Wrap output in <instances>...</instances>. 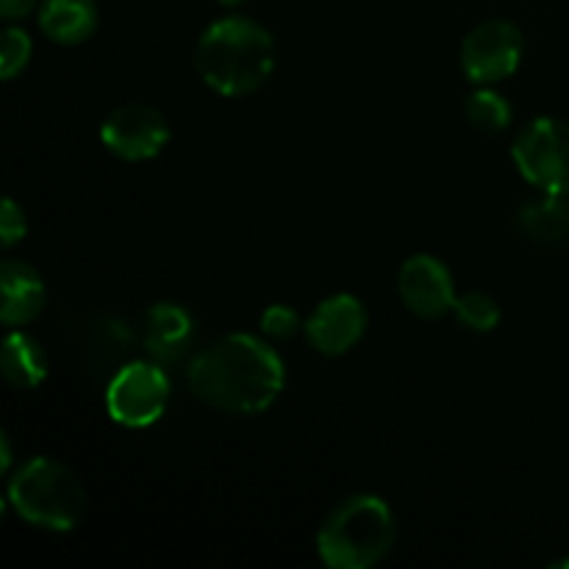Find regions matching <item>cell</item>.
<instances>
[{
  "label": "cell",
  "mask_w": 569,
  "mask_h": 569,
  "mask_svg": "<svg viewBox=\"0 0 569 569\" xmlns=\"http://www.w3.org/2000/svg\"><path fill=\"white\" fill-rule=\"evenodd\" d=\"M187 383L189 392L209 409L231 417H253L281 398L287 367L267 339L228 333L194 356Z\"/></svg>",
  "instance_id": "6da1fadb"
},
{
  "label": "cell",
  "mask_w": 569,
  "mask_h": 569,
  "mask_svg": "<svg viewBox=\"0 0 569 569\" xmlns=\"http://www.w3.org/2000/svg\"><path fill=\"white\" fill-rule=\"evenodd\" d=\"M278 48L272 33L250 17H222L198 39L194 67L211 92L222 98L253 94L272 78Z\"/></svg>",
  "instance_id": "7a4b0ae2"
},
{
  "label": "cell",
  "mask_w": 569,
  "mask_h": 569,
  "mask_svg": "<svg viewBox=\"0 0 569 569\" xmlns=\"http://www.w3.org/2000/svg\"><path fill=\"white\" fill-rule=\"evenodd\" d=\"M398 542L392 509L378 495H350L333 506L317 531V553L331 569L381 565Z\"/></svg>",
  "instance_id": "3957f363"
},
{
  "label": "cell",
  "mask_w": 569,
  "mask_h": 569,
  "mask_svg": "<svg viewBox=\"0 0 569 569\" xmlns=\"http://www.w3.org/2000/svg\"><path fill=\"white\" fill-rule=\"evenodd\" d=\"M9 506L28 526L67 533L87 515V492L70 467L48 456H33L11 476Z\"/></svg>",
  "instance_id": "277c9868"
},
{
  "label": "cell",
  "mask_w": 569,
  "mask_h": 569,
  "mask_svg": "<svg viewBox=\"0 0 569 569\" xmlns=\"http://www.w3.org/2000/svg\"><path fill=\"white\" fill-rule=\"evenodd\" d=\"M170 406V376L159 361H131L111 376L106 411L122 428H150Z\"/></svg>",
  "instance_id": "5b68a950"
},
{
  "label": "cell",
  "mask_w": 569,
  "mask_h": 569,
  "mask_svg": "<svg viewBox=\"0 0 569 569\" xmlns=\"http://www.w3.org/2000/svg\"><path fill=\"white\" fill-rule=\"evenodd\" d=\"M520 176L539 192L569 194V122L537 117L511 144Z\"/></svg>",
  "instance_id": "8992f818"
},
{
  "label": "cell",
  "mask_w": 569,
  "mask_h": 569,
  "mask_svg": "<svg viewBox=\"0 0 569 569\" xmlns=\"http://www.w3.org/2000/svg\"><path fill=\"white\" fill-rule=\"evenodd\" d=\"M526 56V37L511 20H487L461 42V72L476 87H492L517 72Z\"/></svg>",
  "instance_id": "52a82bcc"
},
{
  "label": "cell",
  "mask_w": 569,
  "mask_h": 569,
  "mask_svg": "<svg viewBox=\"0 0 569 569\" xmlns=\"http://www.w3.org/2000/svg\"><path fill=\"white\" fill-rule=\"evenodd\" d=\"M172 137L170 120L156 106L126 103L100 126V142L122 161L156 159Z\"/></svg>",
  "instance_id": "ba28073f"
},
{
  "label": "cell",
  "mask_w": 569,
  "mask_h": 569,
  "mask_svg": "<svg viewBox=\"0 0 569 569\" xmlns=\"http://www.w3.org/2000/svg\"><path fill=\"white\" fill-rule=\"evenodd\" d=\"M370 317L356 295L339 292L322 300L306 320V339L320 356L337 359L365 339Z\"/></svg>",
  "instance_id": "9c48e42d"
},
{
  "label": "cell",
  "mask_w": 569,
  "mask_h": 569,
  "mask_svg": "<svg viewBox=\"0 0 569 569\" xmlns=\"http://www.w3.org/2000/svg\"><path fill=\"white\" fill-rule=\"evenodd\" d=\"M398 295L406 309L420 320H439L456 306V283L437 256L417 253L398 272Z\"/></svg>",
  "instance_id": "30bf717a"
},
{
  "label": "cell",
  "mask_w": 569,
  "mask_h": 569,
  "mask_svg": "<svg viewBox=\"0 0 569 569\" xmlns=\"http://www.w3.org/2000/svg\"><path fill=\"white\" fill-rule=\"evenodd\" d=\"M144 348L156 361H176L192 348L194 342V320L183 306L161 300L144 311L142 322Z\"/></svg>",
  "instance_id": "8fae6325"
},
{
  "label": "cell",
  "mask_w": 569,
  "mask_h": 569,
  "mask_svg": "<svg viewBox=\"0 0 569 569\" xmlns=\"http://www.w3.org/2000/svg\"><path fill=\"white\" fill-rule=\"evenodd\" d=\"M0 287H3V306H0V320L9 328L28 326L37 320L48 300L42 276L26 261L9 259L0 267Z\"/></svg>",
  "instance_id": "7c38bea8"
},
{
  "label": "cell",
  "mask_w": 569,
  "mask_h": 569,
  "mask_svg": "<svg viewBox=\"0 0 569 569\" xmlns=\"http://www.w3.org/2000/svg\"><path fill=\"white\" fill-rule=\"evenodd\" d=\"M98 3L94 0H42L39 28L56 44H81L98 31Z\"/></svg>",
  "instance_id": "4fadbf2b"
},
{
  "label": "cell",
  "mask_w": 569,
  "mask_h": 569,
  "mask_svg": "<svg viewBox=\"0 0 569 569\" xmlns=\"http://www.w3.org/2000/svg\"><path fill=\"white\" fill-rule=\"evenodd\" d=\"M0 365H3V378L14 389H37L48 378V353L26 331L6 333L3 350H0Z\"/></svg>",
  "instance_id": "5bb4252c"
},
{
  "label": "cell",
  "mask_w": 569,
  "mask_h": 569,
  "mask_svg": "<svg viewBox=\"0 0 569 569\" xmlns=\"http://www.w3.org/2000/svg\"><path fill=\"white\" fill-rule=\"evenodd\" d=\"M517 228L537 244H559L569 237L567 194L542 192V198L528 200L517 214Z\"/></svg>",
  "instance_id": "9a60e30c"
},
{
  "label": "cell",
  "mask_w": 569,
  "mask_h": 569,
  "mask_svg": "<svg viewBox=\"0 0 569 569\" xmlns=\"http://www.w3.org/2000/svg\"><path fill=\"white\" fill-rule=\"evenodd\" d=\"M465 117L476 131L481 133H503L509 131L515 111L511 103L492 87H478L470 98L465 100Z\"/></svg>",
  "instance_id": "2e32d148"
},
{
  "label": "cell",
  "mask_w": 569,
  "mask_h": 569,
  "mask_svg": "<svg viewBox=\"0 0 569 569\" xmlns=\"http://www.w3.org/2000/svg\"><path fill=\"white\" fill-rule=\"evenodd\" d=\"M453 317L461 328L472 333H489L500 326V303L489 292L470 289L459 295L453 306Z\"/></svg>",
  "instance_id": "e0dca14e"
},
{
  "label": "cell",
  "mask_w": 569,
  "mask_h": 569,
  "mask_svg": "<svg viewBox=\"0 0 569 569\" xmlns=\"http://www.w3.org/2000/svg\"><path fill=\"white\" fill-rule=\"evenodd\" d=\"M33 53V42L22 28L9 26L3 31V48H0V76L3 81H11L28 67Z\"/></svg>",
  "instance_id": "ac0fdd59"
},
{
  "label": "cell",
  "mask_w": 569,
  "mask_h": 569,
  "mask_svg": "<svg viewBox=\"0 0 569 569\" xmlns=\"http://www.w3.org/2000/svg\"><path fill=\"white\" fill-rule=\"evenodd\" d=\"M300 331H306V322L300 320L298 311L289 309V306L276 303L270 309H264L261 315V333H264L270 342H289V339L298 337Z\"/></svg>",
  "instance_id": "d6986e66"
},
{
  "label": "cell",
  "mask_w": 569,
  "mask_h": 569,
  "mask_svg": "<svg viewBox=\"0 0 569 569\" xmlns=\"http://www.w3.org/2000/svg\"><path fill=\"white\" fill-rule=\"evenodd\" d=\"M28 233V222H26V211L17 206V200L6 198L3 200V214H0V242L3 248H14L17 242H22Z\"/></svg>",
  "instance_id": "ffe728a7"
},
{
  "label": "cell",
  "mask_w": 569,
  "mask_h": 569,
  "mask_svg": "<svg viewBox=\"0 0 569 569\" xmlns=\"http://www.w3.org/2000/svg\"><path fill=\"white\" fill-rule=\"evenodd\" d=\"M37 6L39 0H0V14H3V20L17 22V20H26Z\"/></svg>",
  "instance_id": "44dd1931"
},
{
  "label": "cell",
  "mask_w": 569,
  "mask_h": 569,
  "mask_svg": "<svg viewBox=\"0 0 569 569\" xmlns=\"http://www.w3.org/2000/svg\"><path fill=\"white\" fill-rule=\"evenodd\" d=\"M0 448H3V461H0V470L3 472H9V467H11V445H9V437H0Z\"/></svg>",
  "instance_id": "7402d4cb"
},
{
  "label": "cell",
  "mask_w": 569,
  "mask_h": 569,
  "mask_svg": "<svg viewBox=\"0 0 569 569\" xmlns=\"http://www.w3.org/2000/svg\"><path fill=\"white\" fill-rule=\"evenodd\" d=\"M220 6H228V9H233V6H242L244 0H217Z\"/></svg>",
  "instance_id": "603a6c76"
}]
</instances>
